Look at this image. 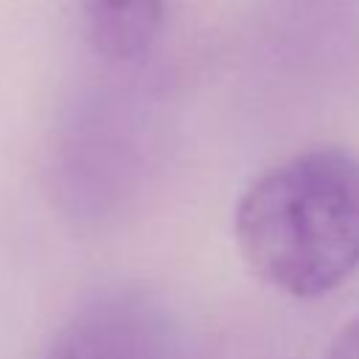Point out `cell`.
<instances>
[{"mask_svg":"<svg viewBox=\"0 0 359 359\" xmlns=\"http://www.w3.org/2000/svg\"><path fill=\"white\" fill-rule=\"evenodd\" d=\"M328 359H359V311L334 337L331 351H328Z\"/></svg>","mask_w":359,"mask_h":359,"instance_id":"cell-4","label":"cell"},{"mask_svg":"<svg viewBox=\"0 0 359 359\" xmlns=\"http://www.w3.org/2000/svg\"><path fill=\"white\" fill-rule=\"evenodd\" d=\"M163 11L165 0H87V42L109 62L143 59L160 34Z\"/></svg>","mask_w":359,"mask_h":359,"instance_id":"cell-3","label":"cell"},{"mask_svg":"<svg viewBox=\"0 0 359 359\" xmlns=\"http://www.w3.org/2000/svg\"><path fill=\"white\" fill-rule=\"evenodd\" d=\"M236 244L292 297H320L359 269V157L309 149L264 171L238 199Z\"/></svg>","mask_w":359,"mask_h":359,"instance_id":"cell-1","label":"cell"},{"mask_svg":"<svg viewBox=\"0 0 359 359\" xmlns=\"http://www.w3.org/2000/svg\"><path fill=\"white\" fill-rule=\"evenodd\" d=\"M45 359H168V320L143 292H109L79 309Z\"/></svg>","mask_w":359,"mask_h":359,"instance_id":"cell-2","label":"cell"}]
</instances>
